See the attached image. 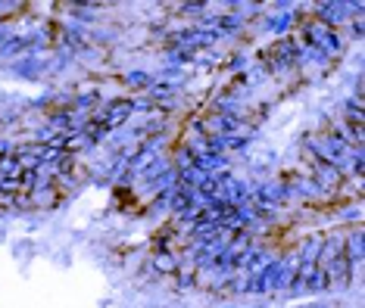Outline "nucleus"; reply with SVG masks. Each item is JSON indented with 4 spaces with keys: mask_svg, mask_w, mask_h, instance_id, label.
I'll list each match as a JSON object with an SVG mask.
<instances>
[{
    "mask_svg": "<svg viewBox=\"0 0 365 308\" xmlns=\"http://www.w3.org/2000/svg\"><path fill=\"white\" fill-rule=\"evenodd\" d=\"M172 284H175V290L178 293H194V290H200V280H197V271L194 268H181L172 274Z\"/></svg>",
    "mask_w": 365,
    "mask_h": 308,
    "instance_id": "nucleus-17",
    "label": "nucleus"
},
{
    "mask_svg": "<svg viewBox=\"0 0 365 308\" xmlns=\"http://www.w3.org/2000/svg\"><path fill=\"white\" fill-rule=\"evenodd\" d=\"M13 35H19V25H16L13 19H4L0 22V44H6Z\"/></svg>",
    "mask_w": 365,
    "mask_h": 308,
    "instance_id": "nucleus-22",
    "label": "nucleus"
},
{
    "mask_svg": "<svg viewBox=\"0 0 365 308\" xmlns=\"http://www.w3.org/2000/svg\"><path fill=\"white\" fill-rule=\"evenodd\" d=\"M22 174V162L16 156H4L0 159V178H19Z\"/></svg>",
    "mask_w": 365,
    "mask_h": 308,
    "instance_id": "nucleus-20",
    "label": "nucleus"
},
{
    "mask_svg": "<svg viewBox=\"0 0 365 308\" xmlns=\"http://www.w3.org/2000/svg\"><path fill=\"white\" fill-rule=\"evenodd\" d=\"M6 72L16 75V78H22V81H41V78H44V60L22 56V60H16V63L6 65Z\"/></svg>",
    "mask_w": 365,
    "mask_h": 308,
    "instance_id": "nucleus-11",
    "label": "nucleus"
},
{
    "mask_svg": "<svg viewBox=\"0 0 365 308\" xmlns=\"http://www.w3.org/2000/svg\"><path fill=\"white\" fill-rule=\"evenodd\" d=\"M219 196L225 199V203H231V206H247V203H250V196H253V181L247 178V174L235 171V178H231L228 184L219 190Z\"/></svg>",
    "mask_w": 365,
    "mask_h": 308,
    "instance_id": "nucleus-6",
    "label": "nucleus"
},
{
    "mask_svg": "<svg viewBox=\"0 0 365 308\" xmlns=\"http://www.w3.org/2000/svg\"><path fill=\"white\" fill-rule=\"evenodd\" d=\"M306 174L319 184L325 193H337L340 187H344V174H340L337 165H328V162H312L306 165Z\"/></svg>",
    "mask_w": 365,
    "mask_h": 308,
    "instance_id": "nucleus-3",
    "label": "nucleus"
},
{
    "mask_svg": "<svg viewBox=\"0 0 365 308\" xmlns=\"http://www.w3.org/2000/svg\"><path fill=\"white\" fill-rule=\"evenodd\" d=\"M215 28L222 31V38H237L240 31L247 28V19H244L240 13L231 10V13H222V16H219V25H215Z\"/></svg>",
    "mask_w": 365,
    "mask_h": 308,
    "instance_id": "nucleus-15",
    "label": "nucleus"
},
{
    "mask_svg": "<svg viewBox=\"0 0 365 308\" xmlns=\"http://www.w3.org/2000/svg\"><path fill=\"white\" fill-rule=\"evenodd\" d=\"M103 103H106V100L101 97V90H97V87H88V90H78V94H72L69 110L78 112V115H94Z\"/></svg>",
    "mask_w": 365,
    "mask_h": 308,
    "instance_id": "nucleus-9",
    "label": "nucleus"
},
{
    "mask_svg": "<svg viewBox=\"0 0 365 308\" xmlns=\"http://www.w3.org/2000/svg\"><path fill=\"white\" fill-rule=\"evenodd\" d=\"M94 119L106 124L110 128V134L113 131H119V128H125V124L135 119V106H131V97H115V100H106V103L101 106V110L94 112Z\"/></svg>",
    "mask_w": 365,
    "mask_h": 308,
    "instance_id": "nucleus-2",
    "label": "nucleus"
},
{
    "mask_svg": "<svg viewBox=\"0 0 365 308\" xmlns=\"http://www.w3.org/2000/svg\"><path fill=\"white\" fill-rule=\"evenodd\" d=\"M250 63H253V60L244 53V50H235L231 56H225V72H228V75H235V78H237V75H244L247 69H250Z\"/></svg>",
    "mask_w": 365,
    "mask_h": 308,
    "instance_id": "nucleus-18",
    "label": "nucleus"
},
{
    "mask_svg": "<svg viewBox=\"0 0 365 308\" xmlns=\"http://www.w3.org/2000/svg\"><path fill=\"white\" fill-rule=\"evenodd\" d=\"M303 271V296H312V299H325L331 290H328V274L322 265H300Z\"/></svg>",
    "mask_w": 365,
    "mask_h": 308,
    "instance_id": "nucleus-4",
    "label": "nucleus"
},
{
    "mask_svg": "<svg viewBox=\"0 0 365 308\" xmlns=\"http://www.w3.org/2000/svg\"><path fill=\"white\" fill-rule=\"evenodd\" d=\"M150 268L156 277H172L178 268H181V259H178V249H165V253H153L150 259Z\"/></svg>",
    "mask_w": 365,
    "mask_h": 308,
    "instance_id": "nucleus-12",
    "label": "nucleus"
},
{
    "mask_svg": "<svg viewBox=\"0 0 365 308\" xmlns=\"http://www.w3.org/2000/svg\"><path fill=\"white\" fill-rule=\"evenodd\" d=\"M340 308H346V305H340Z\"/></svg>",
    "mask_w": 365,
    "mask_h": 308,
    "instance_id": "nucleus-25",
    "label": "nucleus"
},
{
    "mask_svg": "<svg viewBox=\"0 0 365 308\" xmlns=\"http://www.w3.org/2000/svg\"><path fill=\"white\" fill-rule=\"evenodd\" d=\"M153 253H165V249H178V228L175 224H163L153 234Z\"/></svg>",
    "mask_w": 365,
    "mask_h": 308,
    "instance_id": "nucleus-16",
    "label": "nucleus"
},
{
    "mask_svg": "<svg viewBox=\"0 0 365 308\" xmlns=\"http://www.w3.org/2000/svg\"><path fill=\"white\" fill-rule=\"evenodd\" d=\"M344 255H346V262H350V265L362 268V262H365V230H362V224H356V228H346Z\"/></svg>",
    "mask_w": 365,
    "mask_h": 308,
    "instance_id": "nucleus-7",
    "label": "nucleus"
},
{
    "mask_svg": "<svg viewBox=\"0 0 365 308\" xmlns=\"http://www.w3.org/2000/svg\"><path fill=\"white\" fill-rule=\"evenodd\" d=\"M13 147H16L13 137H0V159H4V156H13Z\"/></svg>",
    "mask_w": 365,
    "mask_h": 308,
    "instance_id": "nucleus-23",
    "label": "nucleus"
},
{
    "mask_svg": "<svg viewBox=\"0 0 365 308\" xmlns=\"http://www.w3.org/2000/svg\"><path fill=\"white\" fill-rule=\"evenodd\" d=\"M275 253H278V249H269L265 243H259V240H256V243L244 253V259H240V271H244V274H256Z\"/></svg>",
    "mask_w": 365,
    "mask_h": 308,
    "instance_id": "nucleus-10",
    "label": "nucleus"
},
{
    "mask_svg": "<svg viewBox=\"0 0 365 308\" xmlns=\"http://www.w3.org/2000/svg\"><path fill=\"white\" fill-rule=\"evenodd\" d=\"M119 81H122V87H128V97H140V94H147V90H150V85L156 81V75L147 72V69H128V72L119 75Z\"/></svg>",
    "mask_w": 365,
    "mask_h": 308,
    "instance_id": "nucleus-8",
    "label": "nucleus"
},
{
    "mask_svg": "<svg viewBox=\"0 0 365 308\" xmlns=\"http://www.w3.org/2000/svg\"><path fill=\"white\" fill-rule=\"evenodd\" d=\"M294 259L297 265H319V253H322V230H309L294 243Z\"/></svg>",
    "mask_w": 365,
    "mask_h": 308,
    "instance_id": "nucleus-5",
    "label": "nucleus"
},
{
    "mask_svg": "<svg viewBox=\"0 0 365 308\" xmlns=\"http://www.w3.org/2000/svg\"><path fill=\"white\" fill-rule=\"evenodd\" d=\"M309 10H312L309 19H315L319 25H325V28H331V31H344L353 19L346 0H319V4H312Z\"/></svg>",
    "mask_w": 365,
    "mask_h": 308,
    "instance_id": "nucleus-1",
    "label": "nucleus"
},
{
    "mask_svg": "<svg viewBox=\"0 0 365 308\" xmlns=\"http://www.w3.org/2000/svg\"><path fill=\"white\" fill-rule=\"evenodd\" d=\"M29 50H31V38L29 35H13L6 44H0V60H22V56H29Z\"/></svg>",
    "mask_w": 365,
    "mask_h": 308,
    "instance_id": "nucleus-13",
    "label": "nucleus"
},
{
    "mask_svg": "<svg viewBox=\"0 0 365 308\" xmlns=\"http://www.w3.org/2000/svg\"><path fill=\"white\" fill-rule=\"evenodd\" d=\"M337 221H340V228H356V224H362V206L359 203H353V206L344 203V209H340Z\"/></svg>",
    "mask_w": 365,
    "mask_h": 308,
    "instance_id": "nucleus-19",
    "label": "nucleus"
},
{
    "mask_svg": "<svg viewBox=\"0 0 365 308\" xmlns=\"http://www.w3.org/2000/svg\"><path fill=\"white\" fill-rule=\"evenodd\" d=\"M340 122H346V124H365V110H362V97H353V94H346L344 97V103H340Z\"/></svg>",
    "mask_w": 365,
    "mask_h": 308,
    "instance_id": "nucleus-14",
    "label": "nucleus"
},
{
    "mask_svg": "<svg viewBox=\"0 0 365 308\" xmlns=\"http://www.w3.org/2000/svg\"><path fill=\"white\" fill-rule=\"evenodd\" d=\"M16 193H22L19 178H0V196H16Z\"/></svg>",
    "mask_w": 365,
    "mask_h": 308,
    "instance_id": "nucleus-21",
    "label": "nucleus"
},
{
    "mask_svg": "<svg viewBox=\"0 0 365 308\" xmlns=\"http://www.w3.org/2000/svg\"><path fill=\"white\" fill-rule=\"evenodd\" d=\"M297 308H337V305H331L328 299H309V302H303V305H297Z\"/></svg>",
    "mask_w": 365,
    "mask_h": 308,
    "instance_id": "nucleus-24",
    "label": "nucleus"
}]
</instances>
